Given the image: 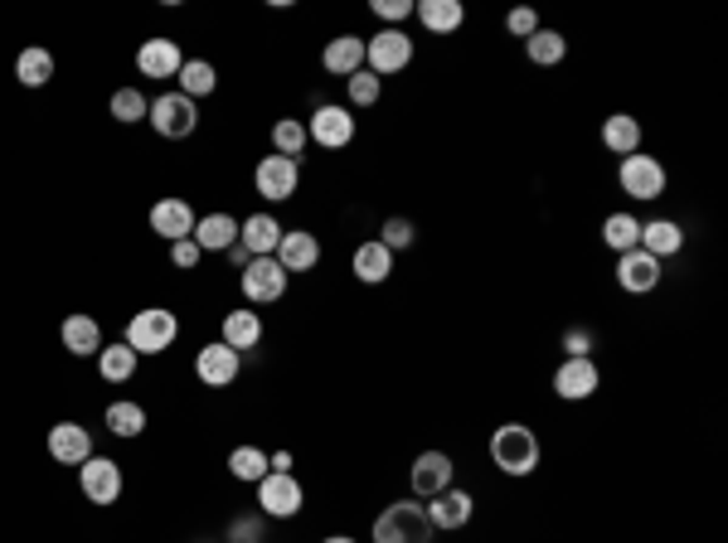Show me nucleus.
Here are the masks:
<instances>
[{"label": "nucleus", "mask_w": 728, "mask_h": 543, "mask_svg": "<svg viewBox=\"0 0 728 543\" xmlns=\"http://www.w3.org/2000/svg\"><path fill=\"white\" fill-rule=\"evenodd\" d=\"M539 456H544V442H539L535 427H525V422H501V427L491 432V466H495L501 476H515V480L535 476V471H539Z\"/></svg>", "instance_id": "1"}, {"label": "nucleus", "mask_w": 728, "mask_h": 543, "mask_svg": "<svg viewBox=\"0 0 728 543\" xmlns=\"http://www.w3.org/2000/svg\"><path fill=\"white\" fill-rule=\"evenodd\" d=\"M374 543H437V529L423 500H393L374 519Z\"/></svg>", "instance_id": "2"}, {"label": "nucleus", "mask_w": 728, "mask_h": 543, "mask_svg": "<svg viewBox=\"0 0 728 543\" xmlns=\"http://www.w3.org/2000/svg\"><path fill=\"white\" fill-rule=\"evenodd\" d=\"M175 336H180V316L165 311V306H146L127 320V336L122 340H127L137 354H165L175 344Z\"/></svg>", "instance_id": "3"}, {"label": "nucleus", "mask_w": 728, "mask_h": 543, "mask_svg": "<svg viewBox=\"0 0 728 543\" xmlns=\"http://www.w3.org/2000/svg\"><path fill=\"white\" fill-rule=\"evenodd\" d=\"M617 185H622V194H631L637 204H651V200H661L665 194V185H670V171H665L655 155H622V165H617Z\"/></svg>", "instance_id": "4"}, {"label": "nucleus", "mask_w": 728, "mask_h": 543, "mask_svg": "<svg viewBox=\"0 0 728 543\" xmlns=\"http://www.w3.org/2000/svg\"><path fill=\"white\" fill-rule=\"evenodd\" d=\"M146 122L165 141H185V136H194V127H200V102H190L185 92H161L151 102V112H146Z\"/></svg>", "instance_id": "5"}, {"label": "nucleus", "mask_w": 728, "mask_h": 543, "mask_svg": "<svg viewBox=\"0 0 728 543\" xmlns=\"http://www.w3.org/2000/svg\"><path fill=\"white\" fill-rule=\"evenodd\" d=\"M355 117H350V108H340V102H316V112H311L306 122V141L321 146V151H346L350 141H355Z\"/></svg>", "instance_id": "6"}, {"label": "nucleus", "mask_w": 728, "mask_h": 543, "mask_svg": "<svg viewBox=\"0 0 728 543\" xmlns=\"http://www.w3.org/2000/svg\"><path fill=\"white\" fill-rule=\"evenodd\" d=\"M413 64V39L403 29H379L374 39H364V68L374 78H393Z\"/></svg>", "instance_id": "7"}, {"label": "nucleus", "mask_w": 728, "mask_h": 543, "mask_svg": "<svg viewBox=\"0 0 728 543\" xmlns=\"http://www.w3.org/2000/svg\"><path fill=\"white\" fill-rule=\"evenodd\" d=\"M297 185H301V161H287V155H263L258 161V171H253V190H258V200H267V204H287L291 194H297Z\"/></svg>", "instance_id": "8"}, {"label": "nucleus", "mask_w": 728, "mask_h": 543, "mask_svg": "<svg viewBox=\"0 0 728 543\" xmlns=\"http://www.w3.org/2000/svg\"><path fill=\"white\" fill-rule=\"evenodd\" d=\"M301 480L291 471H267L258 480V515L263 519H291L301 515Z\"/></svg>", "instance_id": "9"}, {"label": "nucleus", "mask_w": 728, "mask_h": 543, "mask_svg": "<svg viewBox=\"0 0 728 543\" xmlns=\"http://www.w3.org/2000/svg\"><path fill=\"white\" fill-rule=\"evenodd\" d=\"M238 281H243V296L253 301V306H273V301H283L287 287H291L287 267L277 263V257H253Z\"/></svg>", "instance_id": "10"}, {"label": "nucleus", "mask_w": 728, "mask_h": 543, "mask_svg": "<svg viewBox=\"0 0 728 543\" xmlns=\"http://www.w3.org/2000/svg\"><path fill=\"white\" fill-rule=\"evenodd\" d=\"M78 485H83V495H88V505H117L122 490H127V476H122V466L108 462V456H88V462L78 466Z\"/></svg>", "instance_id": "11"}, {"label": "nucleus", "mask_w": 728, "mask_h": 543, "mask_svg": "<svg viewBox=\"0 0 728 543\" xmlns=\"http://www.w3.org/2000/svg\"><path fill=\"white\" fill-rule=\"evenodd\" d=\"M238 374H243V354L228 350L224 340L204 344V350L194 354V379H200L204 389H234Z\"/></svg>", "instance_id": "12"}, {"label": "nucleus", "mask_w": 728, "mask_h": 543, "mask_svg": "<svg viewBox=\"0 0 728 543\" xmlns=\"http://www.w3.org/2000/svg\"><path fill=\"white\" fill-rule=\"evenodd\" d=\"M452 456L447 452H418L413 456V471H409V485H413V500H432L442 490H452Z\"/></svg>", "instance_id": "13"}, {"label": "nucleus", "mask_w": 728, "mask_h": 543, "mask_svg": "<svg viewBox=\"0 0 728 543\" xmlns=\"http://www.w3.org/2000/svg\"><path fill=\"white\" fill-rule=\"evenodd\" d=\"M598 389H602L598 359H564V364L554 369V393H558L564 403H588Z\"/></svg>", "instance_id": "14"}, {"label": "nucleus", "mask_w": 728, "mask_h": 543, "mask_svg": "<svg viewBox=\"0 0 728 543\" xmlns=\"http://www.w3.org/2000/svg\"><path fill=\"white\" fill-rule=\"evenodd\" d=\"M146 224H151L155 238H165V243H180V238H194V209L171 194V200H155L151 204Z\"/></svg>", "instance_id": "15"}, {"label": "nucleus", "mask_w": 728, "mask_h": 543, "mask_svg": "<svg viewBox=\"0 0 728 543\" xmlns=\"http://www.w3.org/2000/svg\"><path fill=\"white\" fill-rule=\"evenodd\" d=\"M428 505V519H432V529L437 534H447V529H466L472 525V515H476V500H472V490H442V495H432V500H423Z\"/></svg>", "instance_id": "16"}, {"label": "nucleus", "mask_w": 728, "mask_h": 543, "mask_svg": "<svg viewBox=\"0 0 728 543\" xmlns=\"http://www.w3.org/2000/svg\"><path fill=\"white\" fill-rule=\"evenodd\" d=\"M49 456H54L59 466H83L88 456H98L92 452V432L83 422H54L49 427Z\"/></svg>", "instance_id": "17"}, {"label": "nucleus", "mask_w": 728, "mask_h": 543, "mask_svg": "<svg viewBox=\"0 0 728 543\" xmlns=\"http://www.w3.org/2000/svg\"><path fill=\"white\" fill-rule=\"evenodd\" d=\"M617 287L627 296H651L661 287V263L651 253H641V248H631V253L617 257Z\"/></svg>", "instance_id": "18"}, {"label": "nucleus", "mask_w": 728, "mask_h": 543, "mask_svg": "<svg viewBox=\"0 0 728 543\" xmlns=\"http://www.w3.org/2000/svg\"><path fill=\"white\" fill-rule=\"evenodd\" d=\"M180 64H185V54H180L175 39H165V35L141 39V49H137V73H141V78H175Z\"/></svg>", "instance_id": "19"}, {"label": "nucleus", "mask_w": 728, "mask_h": 543, "mask_svg": "<svg viewBox=\"0 0 728 543\" xmlns=\"http://www.w3.org/2000/svg\"><path fill=\"white\" fill-rule=\"evenodd\" d=\"M321 68L330 73V78H355L364 68V39L360 35H336L326 49H321Z\"/></svg>", "instance_id": "20"}, {"label": "nucleus", "mask_w": 728, "mask_h": 543, "mask_svg": "<svg viewBox=\"0 0 728 543\" xmlns=\"http://www.w3.org/2000/svg\"><path fill=\"white\" fill-rule=\"evenodd\" d=\"M273 257L287 267V277H291V272H311V267L321 263V238L306 233V228H287Z\"/></svg>", "instance_id": "21"}, {"label": "nucleus", "mask_w": 728, "mask_h": 543, "mask_svg": "<svg viewBox=\"0 0 728 543\" xmlns=\"http://www.w3.org/2000/svg\"><path fill=\"white\" fill-rule=\"evenodd\" d=\"M283 233H287V228L277 224L273 214H253V218H243V224H238V243H243L253 257H273L277 243H283Z\"/></svg>", "instance_id": "22"}, {"label": "nucleus", "mask_w": 728, "mask_h": 543, "mask_svg": "<svg viewBox=\"0 0 728 543\" xmlns=\"http://www.w3.org/2000/svg\"><path fill=\"white\" fill-rule=\"evenodd\" d=\"M350 272H355L364 287H384V281L393 277V253L379 243V238H369V243L355 248V263H350Z\"/></svg>", "instance_id": "23"}, {"label": "nucleus", "mask_w": 728, "mask_h": 543, "mask_svg": "<svg viewBox=\"0 0 728 543\" xmlns=\"http://www.w3.org/2000/svg\"><path fill=\"white\" fill-rule=\"evenodd\" d=\"M59 340H64V350L73 354V359H92V354L102 350V326L92 316H68L64 326H59Z\"/></svg>", "instance_id": "24"}, {"label": "nucleus", "mask_w": 728, "mask_h": 543, "mask_svg": "<svg viewBox=\"0 0 728 543\" xmlns=\"http://www.w3.org/2000/svg\"><path fill=\"white\" fill-rule=\"evenodd\" d=\"M680 248H685V228L675 224V218H651V224H641V253H651L655 263L675 257Z\"/></svg>", "instance_id": "25"}, {"label": "nucleus", "mask_w": 728, "mask_h": 543, "mask_svg": "<svg viewBox=\"0 0 728 543\" xmlns=\"http://www.w3.org/2000/svg\"><path fill=\"white\" fill-rule=\"evenodd\" d=\"M194 243H200V253H228V248L238 243V218L234 214L194 218Z\"/></svg>", "instance_id": "26"}, {"label": "nucleus", "mask_w": 728, "mask_h": 543, "mask_svg": "<svg viewBox=\"0 0 728 543\" xmlns=\"http://www.w3.org/2000/svg\"><path fill=\"white\" fill-rule=\"evenodd\" d=\"M413 15L423 20V29H428V35H456V29L466 25L462 0H418V5H413Z\"/></svg>", "instance_id": "27"}, {"label": "nucleus", "mask_w": 728, "mask_h": 543, "mask_svg": "<svg viewBox=\"0 0 728 543\" xmlns=\"http://www.w3.org/2000/svg\"><path fill=\"white\" fill-rule=\"evenodd\" d=\"M602 146H607L612 155H637L641 151V122L631 117V112H612V117L602 122Z\"/></svg>", "instance_id": "28"}, {"label": "nucleus", "mask_w": 728, "mask_h": 543, "mask_svg": "<svg viewBox=\"0 0 728 543\" xmlns=\"http://www.w3.org/2000/svg\"><path fill=\"white\" fill-rule=\"evenodd\" d=\"M228 344V350H258V340H263V316L258 311H228L224 316V336H218Z\"/></svg>", "instance_id": "29"}, {"label": "nucleus", "mask_w": 728, "mask_h": 543, "mask_svg": "<svg viewBox=\"0 0 728 543\" xmlns=\"http://www.w3.org/2000/svg\"><path fill=\"white\" fill-rule=\"evenodd\" d=\"M175 83H180L175 92H185L190 102H200V98H210V92L218 88V73H214L210 59H185L180 73H175Z\"/></svg>", "instance_id": "30"}, {"label": "nucleus", "mask_w": 728, "mask_h": 543, "mask_svg": "<svg viewBox=\"0 0 728 543\" xmlns=\"http://www.w3.org/2000/svg\"><path fill=\"white\" fill-rule=\"evenodd\" d=\"M15 78H20V88H49L54 83V54L49 49H20V59H15Z\"/></svg>", "instance_id": "31"}, {"label": "nucleus", "mask_w": 728, "mask_h": 543, "mask_svg": "<svg viewBox=\"0 0 728 543\" xmlns=\"http://www.w3.org/2000/svg\"><path fill=\"white\" fill-rule=\"evenodd\" d=\"M137 359H141V354L131 350L127 340H117V344H102V350H98V374H102V379H108V383H127L131 374H137Z\"/></svg>", "instance_id": "32"}, {"label": "nucleus", "mask_w": 728, "mask_h": 543, "mask_svg": "<svg viewBox=\"0 0 728 543\" xmlns=\"http://www.w3.org/2000/svg\"><path fill=\"white\" fill-rule=\"evenodd\" d=\"M564 54H568V39L558 35V29H544V25H539L535 35L525 39V59H529V64H539V68L564 64Z\"/></svg>", "instance_id": "33"}, {"label": "nucleus", "mask_w": 728, "mask_h": 543, "mask_svg": "<svg viewBox=\"0 0 728 543\" xmlns=\"http://www.w3.org/2000/svg\"><path fill=\"white\" fill-rule=\"evenodd\" d=\"M602 243L612 248V253H631V248H641V218L637 214H607L602 218Z\"/></svg>", "instance_id": "34"}, {"label": "nucleus", "mask_w": 728, "mask_h": 543, "mask_svg": "<svg viewBox=\"0 0 728 543\" xmlns=\"http://www.w3.org/2000/svg\"><path fill=\"white\" fill-rule=\"evenodd\" d=\"M267 471H273V462H267L263 446H234V452H228V476L243 480V485H258Z\"/></svg>", "instance_id": "35"}, {"label": "nucleus", "mask_w": 728, "mask_h": 543, "mask_svg": "<svg viewBox=\"0 0 728 543\" xmlns=\"http://www.w3.org/2000/svg\"><path fill=\"white\" fill-rule=\"evenodd\" d=\"M108 112L117 127H137V122H146V112H151V98L141 88H117L108 98Z\"/></svg>", "instance_id": "36"}, {"label": "nucleus", "mask_w": 728, "mask_h": 543, "mask_svg": "<svg viewBox=\"0 0 728 543\" xmlns=\"http://www.w3.org/2000/svg\"><path fill=\"white\" fill-rule=\"evenodd\" d=\"M102 422H108L112 437H127V442H131V437L146 432V407H141V403H127V399H122V403H108Z\"/></svg>", "instance_id": "37"}, {"label": "nucleus", "mask_w": 728, "mask_h": 543, "mask_svg": "<svg viewBox=\"0 0 728 543\" xmlns=\"http://www.w3.org/2000/svg\"><path fill=\"white\" fill-rule=\"evenodd\" d=\"M306 122H297V117H283V122H273V151L277 155H287V161H301V151H306Z\"/></svg>", "instance_id": "38"}, {"label": "nucleus", "mask_w": 728, "mask_h": 543, "mask_svg": "<svg viewBox=\"0 0 728 543\" xmlns=\"http://www.w3.org/2000/svg\"><path fill=\"white\" fill-rule=\"evenodd\" d=\"M346 92H350V108H374L384 92V78H374L369 68H360L355 78H346Z\"/></svg>", "instance_id": "39"}, {"label": "nucleus", "mask_w": 728, "mask_h": 543, "mask_svg": "<svg viewBox=\"0 0 728 543\" xmlns=\"http://www.w3.org/2000/svg\"><path fill=\"white\" fill-rule=\"evenodd\" d=\"M379 243L389 248V253H403V248L413 243V224L403 214H393V218H384V228H379Z\"/></svg>", "instance_id": "40"}, {"label": "nucleus", "mask_w": 728, "mask_h": 543, "mask_svg": "<svg viewBox=\"0 0 728 543\" xmlns=\"http://www.w3.org/2000/svg\"><path fill=\"white\" fill-rule=\"evenodd\" d=\"M369 10H374V20H379L384 29H399L403 20L413 15V0H374Z\"/></svg>", "instance_id": "41"}, {"label": "nucleus", "mask_w": 728, "mask_h": 543, "mask_svg": "<svg viewBox=\"0 0 728 543\" xmlns=\"http://www.w3.org/2000/svg\"><path fill=\"white\" fill-rule=\"evenodd\" d=\"M592 330H582V326H568L564 330V359H592Z\"/></svg>", "instance_id": "42"}, {"label": "nucleus", "mask_w": 728, "mask_h": 543, "mask_svg": "<svg viewBox=\"0 0 728 543\" xmlns=\"http://www.w3.org/2000/svg\"><path fill=\"white\" fill-rule=\"evenodd\" d=\"M228 539L234 543H263V515H238L228 525Z\"/></svg>", "instance_id": "43"}, {"label": "nucleus", "mask_w": 728, "mask_h": 543, "mask_svg": "<svg viewBox=\"0 0 728 543\" xmlns=\"http://www.w3.org/2000/svg\"><path fill=\"white\" fill-rule=\"evenodd\" d=\"M505 29H510V35H515V39H529V35H535V29H539V15H535V10H529V5H515V10H510V15H505Z\"/></svg>", "instance_id": "44"}, {"label": "nucleus", "mask_w": 728, "mask_h": 543, "mask_svg": "<svg viewBox=\"0 0 728 543\" xmlns=\"http://www.w3.org/2000/svg\"><path fill=\"white\" fill-rule=\"evenodd\" d=\"M171 263L180 267V272H194L204 263V253H200V243L194 238H180V243H171Z\"/></svg>", "instance_id": "45"}, {"label": "nucleus", "mask_w": 728, "mask_h": 543, "mask_svg": "<svg viewBox=\"0 0 728 543\" xmlns=\"http://www.w3.org/2000/svg\"><path fill=\"white\" fill-rule=\"evenodd\" d=\"M224 257H228V263H234L238 272H243L248 263H253V253H248V248H243V243H234V248H228V253H224Z\"/></svg>", "instance_id": "46"}, {"label": "nucleus", "mask_w": 728, "mask_h": 543, "mask_svg": "<svg viewBox=\"0 0 728 543\" xmlns=\"http://www.w3.org/2000/svg\"><path fill=\"white\" fill-rule=\"evenodd\" d=\"M321 543H355L350 534H330V539H321Z\"/></svg>", "instance_id": "47"}]
</instances>
